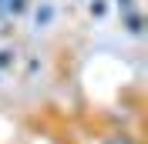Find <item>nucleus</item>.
Listing matches in <instances>:
<instances>
[{
  "label": "nucleus",
  "mask_w": 148,
  "mask_h": 144,
  "mask_svg": "<svg viewBox=\"0 0 148 144\" xmlns=\"http://www.w3.org/2000/svg\"><path fill=\"white\" fill-rule=\"evenodd\" d=\"M24 7H27V0H0V17H10V14L17 17Z\"/></svg>",
  "instance_id": "f257e3e1"
},
{
  "label": "nucleus",
  "mask_w": 148,
  "mask_h": 144,
  "mask_svg": "<svg viewBox=\"0 0 148 144\" xmlns=\"http://www.w3.org/2000/svg\"><path fill=\"white\" fill-rule=\"evenodd\" d=\"M101 144H141V141H138L135 134H125V131H121V134H108Z\"/></svg>",
  "instance_id": "f03ea898"
},
{
  "label": "nucleus",
  "mask_w": 148,
  "mask_h": 144,
  "mask_svg": "<svg viewBox=\"0 0 148 144\" xmlns=\"http://www.w3.org/2000/svg\"><path fill=\"white\" fill-rule=\"evenodd\" d=\"M125 14H128V30L141 34V14H135V10H125Z\"/></svg>",
  "instance_id": "7ed1b4c3"
},
{
  "label": "nucleus",
  "mask_w": 148,
  "mask_h": 144,
  "mask_svg": "<svg viewBox=\"0 0 148 144\" xmlns=\"http://www.w3.org/2000/svg\"><path fill=\"white\" fill-rule=\"evenodd\" d=\"M10 60H14V54H10V50H0V71L10 67Z\"/></svg>",
  "instance_id": "20e7f679"
},
{
  "label": "nucleus",
  "mask_w": 148,
  "mask_h": 144,
  "mask_svg": "<svg viewBox=\"0 0 148 144\" xmlns=\"http://www.w3.org/2000/svg\"><path fill=\"white\" fill-rule=\"evenodd\" d=\"M121 3V10H131V0H118Z\"/></svg>",
  "instance_id": "39448f33"
}]
</instances>
